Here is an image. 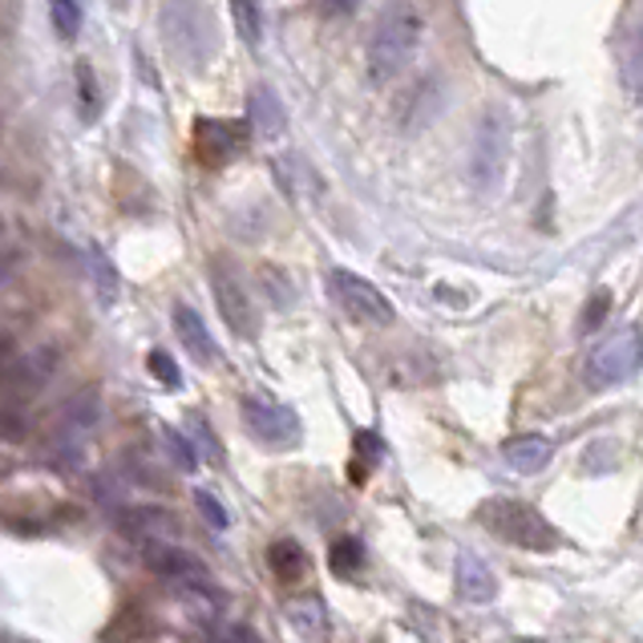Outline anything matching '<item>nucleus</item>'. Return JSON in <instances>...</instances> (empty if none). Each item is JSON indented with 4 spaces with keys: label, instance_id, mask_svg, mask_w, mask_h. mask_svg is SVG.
Here are the masks:
<instances>
[{
    "label": "nucleus",
    "instance_id": "obj_21",
    "mask_svg": "<svg viewBox=\"0 0 643 643\" xmlns=\"http://www.w3.org/2000/svg\"><path fill=\"white\" fill-rule=\"evenodd\" d=\"M425 101H442V93L433 89L429 78L417 81V86H409V89H405V98H400V110H409V106H413V113H405V118H400V126H405V130H422V126H429L433 118H437V113H433Z\"/></svg>",
    "mask_w": 643,
    "mask_h": 643
},
{
    "label": "nucleus",
    "instance_id": "obj_2",
    "mask_svg": "<svg viewBox=\"0 0 643 643\" xmlns=\"http://www.w3.org/2000/svg\"><path fill=\"white\" fill-rule=\"evenodd\" d=\"M482 522L498 534L502 543L518 546V551H534V555H546V551H555V546L563 543L558 531L543 518V514L514 498L486 502V506H482Z\"/></svg>",
    "mask_w": 643,
    "mask_h": 643
},
{
    "label": "nucleus",
    "instance_id": "obj_28",
    "mask_svg": "<svg viewBox=\"0 0 643 643\" xmlns=\"http://www.w3.org/2000/svg\"><path fill=\"white\" fill-rule=\"evenodd\" d=\"M146 368H150V377H155L158 385H167V388H182V373H178L175 356H170V353H162V348H155V353L146 356Z\"/></svg>",
    "mask_w": 643,
    "mask_h": 643
},
{
    "label": "nucleus",
    "instance_id": "obj_33",
    "mask_svg": "<svg viewBox=\"0 0 643 643\" xmlns=\"http://www.w3.org/2000/svg\"><path fill=\"white\" fill-rule=\"evenodd\" d=\"M380 449H385V445H380L377 433H356V466L365 469V474H368V466H377L380 462Z\"/></svg>",
    "mask_w": 643,
    "mask_h": 643
},
{
    "label": "nucleus",
    "instance_id": "obj_35",
    "mask_svg": "<svg viewBox=\"0 0 643 643\" xmlns=\"http://www.w3.org/2000/svg\"><path fill=\"white\" fill-rule=\"evenodd\" d=\"M320 12H324V17H336V21H340V17H356V4H320Z\"/></svg>",
    "mask_w": 643,
    "mask_h": 643
},
{
    "label": "nucleus",
    "instance_id": "obj_15",
    "mask_svg": "<svg viewBox=\"0 0 643 643\" xmlns=\"http://www.w3.org/2000/svg\"><path fill=\"white\" fill-rule=\"evenodd\" d=\"M118 526L138 543H167V534H175V518L158 506H133V511H118Z\"/></svg>",
    "mask_w": 643,
    "mask_h": 643
},
{
    "label": "nucleus",
    "instance_id": "obj_30",
    "mask_svg": "<svg viewBox=\"0 0 643 643\" xmlns=\"http://www.w3.org/2000/svg\"><path fill=\"white\" fill-rule=\"evenodd\" d=\"M195 506H199L202 522H207L211 531H227V526H231V514L222 511V502L215 498V494H207V489H195Z\"/></svg>",
    "mask_w": 643,
    "mask_h": 643
},
{
    "label": "nucleus",
    "instance_id": "obj_7",
    "mask_svg": "<svg viewBox=\"0 0 643 643\" xmlns=\"http://www.w3.org/2000/svg\"><path fill=\"white\" fill-rule=\"evenodd\" d=\"M244 425L256 442L271 445V449H296L304 437L300 429V417L296 409L288 405H276V400H259V397H247L244 400Z\"/></svg>",
    "mask_w": 643,
    "mask_h": 643
},
{
    "label": "nucleus",
    "instance_id": "obj_8",
    "mask_svg": "<svg viewBox=\"0 0 643 643\" xmlns=\"http://www.w3.org/2000/svg\"><path fill=\"white\" fill-rule=\"evenodd\" d=\"M251 142V130L247 122H215V118H199L195 122V150L207 167H222V162H231L239 158Z\"/></svg>",
    "mask_w": 643,
    "mask_h": 643
},
{
    "label": "nucleus",
    "instance_id": "obj_20",
    "mask_svg": "<svg viewBox=\"0 0 643 643\" xmlns=\"http://www.w3.org/2000/svg\"><path fill=\"white\" fill-rule=\"evenodd\" d=\"M267 566H271V575H276L279 583H296V578L308 575V555H304L300 543L279 538V543L267 546Z\"/></svg>",
    "mask_w": 643,
    "mask_h": 643
},
{
    "label": "nucleus",
    "instance_id": "obj_34",
    "mask_svg": "<svg viewBox=\"0 0 643 643\" xmlns=\"http://www.w3.org/2000/svg\"><path fill=\"white\" fill-rule=\"evenodd\" d=\"M24 433H29V425H24L21 413L0 409V437H4V442H21Z\"/></svg>",
    "mask_w": 643,
    "mask_h": 643
},
{
    "label": "nucleus",
    "instance_id": "obj_22",
    "mask_svg": "<svg viewBox=\"0 0 643 643\" xmlns=\"http://www.w3.org/2000/svg\"><path fill=\"white\" fill-rule=\"evenodd\" d=\"M328 566H333L336 578H356L360 566H365V543H360V538H340V543H333Z\"/></svg>",
    "mask_w": 643,
    "mask_h": 643
},
{
    "label": "nucleus",
    "instance_id": "obj_4",
    "mask_svg": "<svg viewBox=\"0 0 643 643\" xmlns=\"http://www.w3.org/2000/svg\"><path fill=\"white\" fill-rule=\"evenodd\" d=\"M640 353H643L640 324H627V328H620L615 336H607L600 348H591L587 365H583V377H587L591 388L623 385V380L635 377V368H640Z\"/></svg>",
    "mask_w": 643,
    "mask_h": 643
},
{
    "label": "nucleus",
    "instance_id": "obj_6",
    "mask_svg": "<svg viewBox=\"0 0 643 643\" xmlns=\"http://www.w3.org/2000/svg\"><path fill=\"white\" fill-rule=\"evenodd\" d=\"M328 296H333L336 308L356 324H377V328H385V324L397 320V308L380 296V288H373V284L360 279L356 271H340V267H336L333 276H328Z\"/></svg>",
    "mask_w": 643,
    "mask_h": 643
},
{
    "label": "nucleus",
    "instance_id": "obj_13",
    "mask_svg": "<svg viewBox=\"0 0 643 643\" xmlns=\"http://www.w3.org/2000/svg\"><path fill=\"white\" fill-rule=\"evenodd\" d=\"M175 333H178V340H182V348L195 356V365L211 368L215 360H219V344H215V336L207 333V324H202L199 311L187 308V304H175Z\"/></svg>",
    "mask_w": 643,
    "mask_h": 643
},
{
    "label": "nucleus",
    "instance_id": "obj_10",
    "mask_svg": "<svg viewBox=\"0 0 643 643\" xmlns=\"http://www.w3.org/2000/svg\"><path fill=\"white\" fill-rule=\"evenodd\" d=\"M211 284H215V304H219L222 324H227L235 336L251 340V336H256V308L247 300V288L231 276V271H222V267L211 271Z\"/></svg>",
    "mask_w": 643,
    "mask_h": 643
},
{
    "label": "nucleus",
    "instance_id": "obj_16",
    "mask_svg": "<svg viewBox=\"0 0 643 643\" xmlns=\"http://www.w3.org/2000/svg\"><path fill=\"white\" fill-rule=\"evenodd\" d=\"M175 600L182 603L190 620L202 623L211 632L215 623H222V595L211 583H175Z\"/></svg>",
    "mask_w": 643,
    "mask_h": 643
},
{
    "label": "nucleus",
    "instance_id": "obj_17",
    "mask_svg": "<svg viewBox=\"0 0 643 643\" xmlns=\"http://www.w3.org/2000/svg\"><path fill=\"white\" fill-rule=\"evenodd\" d=\"M502 454H506V466L518 469V474H538L555 454V442L543 433H522V437H511L502 445Z\"/></svg>",
    "mask_w": 643,
    "mask_h": 643
},
{
    "label": "nucleus",
    "instance_id": "obj_5",
    "mask_svg": "<svg viewBox=\"0 0 643 643\" xmlns=\"http://www.w3.org/2000/svg\"><path fill=\"white\" fill-rule=\"evenodd\" d=\"M506 158H511V122L506 113L489 110L482 113V122L469 142V178L477 190H494L506 175Z\"/></svg>",
    "mask_w": 643,
    "mask_h": 643
},
{
    "label": "nucleus",
    "instance_id": "obj_32",
    "mask_svg": "<svg viewBox=\"0 0 643 643\" xmlns=\"http://www.w3.org/2000/svg\"><path fill=\"white\" fill-rule=\"evenodd\" d=\"M207 635H211V643H264L247 623H215Z\"/></svg>",
    "mask_w": 643,
    "mask_h": 643
},
{
    "label": "nucleus",
    "instance_id": "obj_1",
    "mask_svg": "<svg viewBox=\"0 0 643 643\" xmlns=\"http://www.w3.org/2000/svg\"><path fill=\"white\" fill-rule=\"evenodd\" d=\"M422 33V12L409 9V4H393V9L380 12L377 24H373V37H368V78L377 86L400 78L413 57H417Z\"/></svg>",
    "mask_w": 643,
    "mask_h": 643
},
{
    "label": "nucleus",
    "instance_id": "obj_31",
    "mask_svg": "<svg viewBox=\"0 0 643 643\" xmlns=\"http://www.w3.org/2000/svg\"><path fill=\"white\" fill-rule=\"evenodd\" d=\"M78 101H81V118L93 122L98 118V86H93V69L81 61L78 66Z\"/></svg>",
    "mask_w": 643,
    "mask_h": 643
},
{
    "label": "nucleus",
    "instance_id": "obj_25",
    "mask_svg": "<svg viewBox=\"0 0 643 643\" xmlns=\"http://www.w3.org/2000/svg\"><path fill=\"white\" fill-rule=\"evenodd\" d=\"M49 21H53V33L61 37V41H78L81 4H78V0H57L53 9H49Z\"/></svg>",
    "mask_w": 643,
    "mask_h": 643
},
{
    "label": "nucleus",
    "instance_id": "obj_37",
    "mask_svg": "<svg viewBox=\"0 0 643 643\" xmlns=\"http://www.w3.org/2000/svg\"><path fill=\"white\" fill-rule=\"evenodd\" d=\"M0 235H4V219H0Z\"/></svg>",
    "mask_w": 643,
    "mask_h": 643
},
{
    "label": "nucleus",
    "instance_id": "obj_18",
    "mask_svg": "<svg viewBox=\"0 0 643 643\" xmlns=\"http://www.w3.org/2000/svg\"><path fill=\"white\" fill-rule=\"evenodd\" d=\"M247 126L259 130L264 138H276L288 126V113H284V101L271 86H256L251 98H247Z\"/></svg>",
    "mask_w": 643,
    "mask_h": 643
},
{
    "label": "nucleus",
    "instance_id": "obj_9",
    "mask_svg": "<svg viewBox=\"0 0 643 643\" xmlns=\"http://www.w3.org/2000/svg\"><path fill=\"white\" fill-rule=\"evenodd\" d=\"M142 563L150 575L170 578V583H207V578H211V571H207L202 558H195L190 551H182V546L175 543H146Z\"/></svg>",
    "mask_w": 643,
    "mask_h": 643
},
{
    "label": "nucleus",
    "instance_id": "obj_19",
    "mask_svg": "<svg viewBox=\"0 0 643 643\" xmlns=\"http://www.w3.org/2000/svg\"><path fill=\"white\" fill-rule=\"evenodd\" d=\"M457 591L474 603H489L498 595V578H494V571H489L477 555L457 551Z\"/></svg>",
    "mask_w": 643,
    "mask_h": 643
},
{
    "label": "nucleus",
    "instance_id": "obj_36",
    "mask_svg": "<svg viewBox=\"0 0 643 643\" xmlns=\"http://www.w3.org/2000/svg\"><path fill=\"white\" fill-rule=\"evenodd\" d=\"M514 643H538V640H514Z\"/></svg>",
    "mask_w": 643,
    "mask_h": 643
},
{
    "label": "nucleus",
    "instance_id": "obj_23",
    "mask_svg": "<svg viewBox=\"0 0 643 643\" xmlns=\"http://www.w3.org/2000/svg\"><path fill=\"white\" fill-rule=\"evenodd\" d=\"M231 21H235V29H239V37H244L251 49L264 44V9H259V4H251V0H235Z\"/></svg>",
    "mask_w": 643,
    "mask_h": 643
},
{
    "label": "nucleus",
    "instance_id": "obj_26",
    "mask_svg": "<svg viewBox=\"0 0 643 643\" xmlns=\"http://www.w3.org/2000/svg\"><path fill=\"white\" fill-rule=\"evenodd\" d=\"M162 449H167V457L182 469V474H195V469H199V457H195L190 442L178 429H170V425H162Z\"/></svg>",
    "mask_w": 643,
    "mask_h": 643
},
{
    "label": "nucleus",
    "instance_id": "obj_24",
    "mask_svg": "<svg viewBox=\"0 0 643 643\" xmlns=\"http://www.w3.org/2000/svg\"><path fill=\"white\" fill-rule=\"evenodd\" d=\"M190 449H195V457H202V462H211V466H219L222 454H219V437H215V429L207 425V417H199V413H190Z\"/></svg>",
    "mask_w": 643,
    "mask_h": 643
},
{
    "label": "nucleus",
    "instance_id": "obj_14",
    "mask_svg": "<svg viewBox=\"0 0 643 643\" xmlns=\"http://www.w3.org/2000/svg\"><path fill=\"white\" fill-rule=\"evenodd\" d=\"M288 623H291V632L308 643H328V635H333V620H328V607H324L320 595H300V600H291Z\"/></svg>",
    "mask_w": 643,
    "mask_h": 643
},
{
    "label": "nucleus",
    "instance_id": "obj_29",
    "mask_svg": "<svg viewBox=\"0 0 643 643\" xmlns=\"http://www.w3.org/2000/svg\"><path fill=\"white\" fill-rule=\"evenodd\" d=\"M607 311H611V291L600 288L587 304H583V316H578V333H595V328H603Z\"/></svg>",
    "mask_w": 643,
    "mask_h": 643
},
{
    "label": "nucleus",
    "instance_id": "obj_27",
    "mask_svg": "<svg viewBox=\"0 0 643 643\" xmlns=\"http://www.w3.org/2000/svg\"><path fill=\"white\" fill-rule=\"evenodd\" d=\"M89 267H93V284H98V296L106 304L118 296V271H113L110 256L106 251H89Z\"/></svg>",
    "mask_w": 643,
    "mask_h": 643
},
{
    "label": "nucleus",
    "instance_id": "obj_12",
    "mask_svg": "<svg viewBox=\"0 0 643 643\" xmlns=\"http://www.w3.org/2000/svg\"><path fill=\"white\" fill-rule=\"evenodd\" d=\"M57 373V348H37V353L21 356L4 368V385L12 397H37Z\"/></svg>",
    "mask_w": 643,
    "mask_h": 643
},
{
    "label": "nucleus",
    "instance_id": "obj_11",
    "mask_svg": "<svg viewBox=\"0 0 643 643\" xmlns=\"http://www.w3.org/2000/svg\"><path fill=\"white\" fill-rule=\"evenodd\" d=\"M101 422V393H98V385H86V388H78L73 397L57 409V442L61 445H73L78 437H86L93 425Z\"/></svg>",
    "mask_w": 643,
    "mask_h": 643
},
{
    "label": "nucleus",
    "instance_id": "obj_3",
    "mask_svg": "<svg viewBox=\"0 0 643 643\" xmlns=\"http://www.w3.org/2000/svg\"><path fill=\"white\" fill-rule=\"evenodd\" d=\"M162 41L182 66H202L219 49L215 12L207 4H167L162 9Z\"/></svg>",
    "mask_w": 643,
    "mask_h": 643
}]
</instances>
